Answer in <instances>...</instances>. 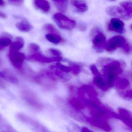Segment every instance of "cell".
<instances>
[{
  "label": "cell",
  "mask_w": 132,
  "mask_h": 132,
  "mask_svg": "<svg viewBox=\"0 0 132 132\" xmlns=\"http://www.w3.org/2000/svg\"><path fill=\"white\" fill-rule=\"evenodd\" d=\"M7 17V15L5 13L0 12V18L5 19Z\"/></svg>",
  "instance_id": "f1b7e54d"
},
{
  "label": "cell",
  "mask_w": 132,
  "mask_h": 132,
  "mask_svg": "<svg viewBox=\"0 0 132 132\" xmlns=\"http://www.w3.org/2000/svg\"><path fill=\"white\" fill-rule=\"evenodd\" d=\"M52 19L58 27L64 30H71L76 24L75 21L61 13L54 14Z\"/></svg>",
  "instance_id": "8992f818"
},
{
  "label": "cell",
  "mask_w": 132,
  "mask_h": 132,
  "mask_svg": "<svg viewBox=\"0 0 132 132\" xmlns=\"http://www.w3.org/2000/svg\"><path fill=\"white\" fill-rule=\"evenodd\" d=\"M28 49L31 54H35L41 52L39 46L35 43H31L29 44Z\"/></svg>",
  "instance_id": "cb8c5ba5"
},
{
  "label": "cell",
  "mask_w": 132,
  "mask_h": 132,
  "mask_svg": "<svg viewBox=\"0 0 132 132\" xmlns=\"http://www.w3.org/2000/svg\"><path fill=\"white\" fill-rule=\"evenodd\" d=\"M57 8L61 12H65L67 7V0H51Z\"/></svg>",
  "instance_id": "44dd1931"
},
{
  "label": "cell",
  "mask_w": 132,
  "mask_h": 132,
  "mask_svg": "<svg viewBox=\"0 0 132 132\" xmlns=\"http://www.w3.org/2000/svg\"><path fill=\"white\" fill-rule=\"evenodd\" d=\"M118 48H121L127 53H130L131 51L130 45L125 38L121 36H116L109 39L106 43L105 49L108 52H111Z\"/></svg>",
  "instance_id": "3957f363"
},
{
  "label": "cell",
  "mask_w": 132,
  "mask_h": 132,
  "mask_svg": "<svg viewBox=\"0 0 132 132\" xmlns=\"http://www.w3.org/2000/svg\"><path fill=\"white\" fill-rule=\"evenodd\" d=\"M98 64L103 66L102 77L109 88L113 87L123 71V66L120 62L108 59H101Z\"/></svg>",
  "instance_id": "6da1fadb"
},
{
  "label": "cell",
  "mask_w": 132,
  "mask_h": 132,
  "mask_svg": "<svg viewBox=\"0 0 132 132\" xmlns=\"http://www.w3.org/2000/svg\"><path fill=\"white\" fill-rule=\"evenodd\" d=\"M48 41L54 44H58L64 42V39L58 33H49L45 36Z\"/></svg>",
  "instance_id": "ffe728a7"
},
{
  "label": "cell",
  "mask_w": 132,
  "mask_h": 132,
  "mask_svg": "<svg viewBox=\"0 0 132 132\" xmlns=\"http://www.w3.org/2000/svg\"><path fill=\"white\" fill-rule=\"evenodd\" d=\"M16 27L18 30L22 32H28L33 29L32 26L26 19L17 22Z\"/></svg>",
  "instance_id": "d6986e66"
},
{
  "label": "cell",
  "mask_w": 132,
  "mask_h": 132,
  "mask_svg": "<svg viewBox=\"0 0 132 132\" xmlns=\"http://www.w3.org/2000/svg\"><path fill=\"white\" fill-rule=\"evenodd\" d=\"M33 4L36 8L44 13H49L50 11V4L46 0H34Z\"/></svg>",
  "instance_id": "2e32d148"
},
{
  "label": "cell",
  "mask_w": 132,
  "mask_h": 132,
  "mask_svg": "<svg viewBox=\"0 0 132 132\" xmlns=\"http://www.w3.org/2000/svg\"><path fill=\"white\" fill-rule=\"evenodd\" d=\"M0 78L15 84H18L19 82L18 80L15 75L7 70L0 71Z\"/></svg>",
  "instance_id": "e0dca14e"
},
{
  "label": "cell",
  "mask_w": 132,
  "mask_h": 132,
  "mask_svg": "<svg viewBox=\"0 0 132 132\" xmlns=\"http://www.w3.org/2000/svg\"><path fill=\"white\" fill-rule=\"evenodd\" d=\"M108 1H115L116 0H108Z\"/></svg>",
  "instance_id": "4dcf8cb0"
},
{
  "label": "cell",
  "mask_w": 132,
  "mask_h": 132,
  "mask_svg": "<svg viewBox=\"0 0 132 132\" xmlns=\"http://www.w3.org/2000/svg\"><path fill=\"white\" fill-rule=\"evenodd\" d=\"M5 5V2L4 0H0V6H4Z\"/></svg>",
  "instance_id": "f546056e"
},
{
  "label": "cell",
  "mask_w": 132,
  "mask_h": 132,
  "mask_svg": "<svg viewBox=\"0 0 132 132\" xmlns=\"http://www.w3.org/2000/svg\"><path fill=\"white\" fill-rule=\"evenodd\" d=\"M94 36L92 38V43L94 48L98 52H102L105 49L107 41L104 35L103 32L97 29L93 31Z\"/></svg>",
  "instance_id": "ba28073f"
},
{
  "label": "cell",
  "mask_w": 132,
  "mask_h": 132,
  "mask_svg": "<svg viewBox=\"0 0 132 132\" xmlns=\"http://www.w3.org/2000/svg\"><path fill=\"white\" fill-rule=\"evenodd\" d=\"M90 69L94 75L93 83L97 87L103 91H107L109 89L103 78L102 75L99 72L97 68L94 65L91 66Z\"/></svg>",
  "instance_id": "8fae6325"
},
{
  "label": "cell",
  "mask_w": 132,
  "mask_h": 132,
  "mask_svg": "<svg viewBox=\"0 0 132 132\" xmlns=\"http://www.w3.org/2000/svg\"><path fill=\"white\" fill-rule=\"evenodd\" d=\"M120 5L128 14L129 15L132 16V4L131 2L124 1L120 3Z\"/></svg>",
  "instance_id": "7402d4cb"
},
{
  "label": "cell",
  "mask_w": 132,
  "mask_h": 132,
  "mask_svg": "<svg viewBox=\"0 0 132 132\" xmlns=\"http://www.w3.org/2000/svg\"><path fill=\"white\" fill-rule=\"evenodd\" d=\"M25 0H8L9 4L15 6L21 5Z\"/></svg>",
  "instance_id": "4316f807"
},
{
  "label": "cell",
  "mask_w": 132,
  "mask_h": 132,
  "mask_svg": "<svg viewBox=\"0 0 132 132\" xmlns=\"http://www.w3.org/2000/svg\"><path fill=\"white\" fill-rule=\"evenodd\" d=\"M48 53L53 57H62V54L60 52L54 48H50L48 50Z\"/></svg>",
  "instance_id": "484cf974"
},
{
  "label": "cell",
  "mask_w": 132,
  "mask_h": 132,
  "mask_svg": "<svg viewBox=\"0 0 132 132\" xmlns=\"http://www.w3.org/2000/svg\"><path fill=\"white\" fill-rule=\"evenodd\" d=\"M0 132H18L0 113Z\"/></svg>",
  "instance_id": "9a60e30c"
},
{
  "label": "cell",
  "mask_w": 132,
  "mask_h": 132,
  "mask_svg": "<svg viewBox=\"0 0 132 132\" xmlns=\"http://www.w3.org/2000/svg\"><path fill=\"white\" fill-rule=\"evenodd\" d=\"M118 112L119 120L122 121L126 127L132 131V116L131 112L123 108H119L118 109Z\"/></svg>",
  "instance_id": "7c38bea8"
},
{
  "label": "cell",
  "mask_w": 132,
  "mask_h": 132,
  "mask_svg": "<svg viewBox=\"0 0 132 132\" xmlns=\"http://www.w3.org/2000/svg\"><path fill=\"white\" fill-rule=\"evenodd\" d=\"M108 29L111 31L122 33L125 32V24L119 18L111 19L108 26Z\"/></svg>",
  "instance_id": "4fadbf2b"
},
{
  "label": "cell",
  "mask_w": 132,
  "mask_h": 132,
  "mask_svg": "<svg viewBox=\"0 0 132 132\" xmlns=\"http://www.w3.org/2000/svg\"><path fill=\"white\" fill-rule=\"evenodd\" d=\"M21 97L27 105L36 111H42L43 105L36 95L32 91L25 90L21 94Z\"/></svg>",
  "instance_id": "5b68a950"
},
{
  "label": "cell",
  "mask_w": 132,
  "mask_h": 132,
  "mask_svg": "<svg viewBox=\"0 0 132 132\" xmlns=\"http://www.w3.org/2000/svg\"><path fill=\"white\" fill-rule=\"evenodd\" d=\"M43 29L49 33H58L56 29L51 24H46L43 26Z\"/></svg>",
  "instance_id": "d4e9b609"
},
{
  "label": "cell",
  "mask_w": 132,
  "mask_h": 132,
  "mask_svg": "<svg viewBox=\"0 0 132 132\" xmlns=\"http://www.w3.org/2000/svg\"><path fill=\"white\" fill-rule=\"evenodd\" d=\"M87 28V26L83 24H81L79 26V29L82 31H85Z\"/></svg>",
  "instance_id": "83f0119b"
},
{
  "label": "cell",
  "mask_w": 132,
  "mask_h": 132,
  "mask_svg": "<svg viewBox=\"0 0 132 132\" xmlns=\"http://www.w3.org/2000/svg\"><path fill=\"white\" fill-rule=\"evenodd\" d=\"M16 118L20 122L34 132H50L48 129L40 122L26 114L18 113L16 115Z\"/></svg>",
  "instance_id": "277c9868"
},
{
  "label": "cell",
  "mask_w": 132,
  "mask_h": 132,
  "mask_svg": "<svg viewBox=\"0 0 132 132\" xmlns=\"http://www.w3.org/2000/svg\"><path fill=\"white\" fill-rule=\"evenodd\" d=\"M71 4L74 10L78 13H83L88 10L87 4L84 0H72Z\"/></svg>",
  "instance_id": "5bb4252c"
},
{
  "label": "cell",
  "mask_w": 132,
  "mask_h": 132,
  "mask_svg": "<svg viewBox=\"0 0 132 132\" xmlns=\"http://www.w3.org/2000/svg\"><path fill=\"white\" fill-rule=\"evenodd\" d=\"M9 59L15 68L20 70L22 68L25 56L19 50L10 47L8 55Z\"/></svg>",
  "instance_id": "52a82bcc"
},
{
  "label": "cell",
  "mask_w": 132,
  "mask_h": 132,
  "mask_svg": "<svg viewBox=\"0 0 132 132\" xmlns=\"http://www.w3.org/2000/svg\"><path fill=\"white\" fill-rule=\"evenodd\" d=\"M68 132H95L85 126H81L76 123L71 122L67 126Z\"/></svg>",
  "instance_id": "ac0fdd59"
},
{
  "label": "cell",
  "mask_w": 132,
  "mask_h": 132,
  "mask_svg": "<svg viewBox=\"0 0 132 132\" xmlns=\"http://www.w3.org/2000/svg\"><path fill=\"white\" fill-rule=\"evenodd\" d=\"M106 11L109 15L119 19L127 20H129L132 18L121 6H109L106 9Z\"/></svg>",
  "instance_id": "30bf717a"
},
{
  "label": "cell",
  "mask_w": 132,
  "mask_h": 132,
  "mask_svg": "<svg viewBox=\"0 0 132 132\" xmlns=\"http://www.w3.org/2000/svg\"><path fill=\"white\" fill-rule=\"evenodd\" d=\"M12 43L11 39L9 37H5L0 38V50L11 45Z\"/></svg>",
  "instance_id": "603a6c76"
},
{
  "label": "cell",
  "mask_w": 132,
  "mask_h": 132,
  "mask_svg": "<svg viewBox=\"0 0 132 132\" xmlns=\"http://www.w3.org/2000/svg\"><path fill=\"white\" fill-rule=\"evenodd\" d=\"M26 59L30 61L41 63H49L53 62H60L63 60L62 57H48L42 54L41 52L35 54H30L26 57Z\"/></svg>",
  "instance_id": "9c48e42d"
},
{
  "label": "cell",
  "mask_w": 132,
  "mask_h": 132,
  "mask_svg": "<svg viewBox=\"0 0 132 132\" xmlns=\"http://www.w3.org/2000/svg\"><path fill=\"white\" fill-rule=\"evenodd\" d=\"M32 79L47 90L53 89L56 85V77L51 71H41L34 75Z\"/></svg>",
  "instance_id": "7a4b0ae2"
}]
</instances>
